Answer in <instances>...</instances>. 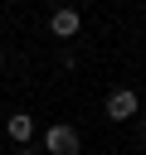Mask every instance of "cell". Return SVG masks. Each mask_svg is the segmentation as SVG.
Segmentation results:
<instances>
[{"label": "cell", "instance_id": "obj_1", "mask_svg": "<svg viewBox=\"0 0 146 155\" xmlns=\"http://www.w3.org/2000/svg\"><path fill=\"white\" fill-rule=\"evenodd\" d=\"M44 150H49V155H78V131H73V126H49Z\"/></svg>", "mask_w": 146, "mask_h": 155}, {"label": "cell", "instance_id": "obj_2", "mask_svg": "<svg viewBox=\"0 0 146 155\" xmlns=\"http://www.w3.org/2000/svg\"><path fill=\"white\" fill-rule=\"evenodd\" d=\"M107 116H112V121H131V116H136V92H131V87H117V92L107 97Z\"/></svg>", "mask_w": 146, "mask_h": 155}, {"label": "cell", "instance_id": "obj_3", "mask_svg": "<svg viewBox=\"0 0 146 155\" xmlns=\"http://www.w3.org/2000/svg\"><path fill=\"white\" fill-rule=\"evenodd\" d=\"M49 29H54L58 39H68V34H78V10H54V19H49Z\"/></svg>", "mask_w": 146, "mask_h": 155}, {"label": "cell", "instance_id": "obj_4", "mask_svg": "<svg viewBox=\"0 0 146 155\" xmlns=\"http://www.w3.org/2000/svg\"><path fill=\"white\" fill-rule=\"evenodd\" d=\"M5 131H10V140H19V145H24V140H29V136H34V121H29V116H24V111H15V116H10V121H5Z\"/></svg>", "mask_w": 146, "mask_h": 155}]
</instances>
